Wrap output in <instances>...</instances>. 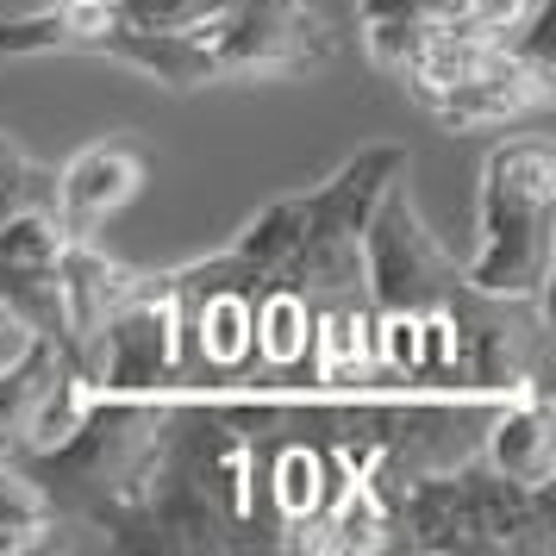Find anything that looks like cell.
I'll return each instance as SVG.
<instances>
[{
    "label": "cell",
    "instance_id": "6da1fadb",
    "mask_svg": "<svg viewBox=\"0 0 556 556\" xmlns=\"http://www.w3.org/2000/svg\"><path fill=\"white\" fill-rule=\"evenodd\" d=\"M363 288L376 381L513 394L551 369L544 294H481L419 213L406 169L376 194L363 226Z\"/></svg>",
    "mask_w": 556,
    "mask_h": 556
},
{
    "label": "cell",
    "instance_id": "7a4b0ae2",
    "mask_svg": "<svg viewBox=\"0 0 556 556\" xmlns=\"http://www.w3.org/2000/svg\"><path fill=\"white\" fill-rule=\"evenodd\" d=\"M263 406L256 381L169 388V426L138 501L113 519L106 551L156 556H269L288 531L263 501Z\"/></svg>",
    "mask_w": 556,
    "mask_h": 556
},
{
    "label": "cell",
    "instance_id": "3957f363",
    "mask_svg": "<svg viewBox=\"0 0 556 556\" xmlns=\"http://www.w3.org/2000/svg\"><path fill=\"white\" fill-rule=\"evenodd\" d=\"M401 169H413L406 144H369L351 163H338L326 181L294 188V194L269 201L263 213H251L226 251L169 263L156 276L176 294V306H188L194 294H213V288L244 294L251 306L263 294H294V301L313 306V319L331 313V306H363L369 301V288H363V226H369L376 194Z\"/></svg>",
    "mask_w": 556,
    "mask_h": 556
},
{
    "label": "cell",
    "instance_id": "277c9868",
    "mask_svg": "<svg viewBox=\"0 0 556 556\" xmlns=\"http://www.w3.org/2000/svg\"><path fill=\"white\" fill-rule=\"evenodd\" d=\"M88 56L126 63L138 76L163 81L169 94H194L219 81L326 70L338 56V38H331L326 13L306 0H231L188 31H101Z\"/></svg>",
    "mask_w": 556,
    "mask_h": 556
},
{
    "label": "cell",
    "instance_id": "5b68a950",
    "mask_svg": "<svg viewBox=\"0 0 556 556\" xmlns=\"http://www.w3.org/2000/svg\"><path fill=\"white\" fill-rule=\"evenodd\" d=\"M394 544L426 556H551L556 551V506L551 488H519L494 463L463 456L451 469L413 476L388 494Z\"/></svg>",
    "mask_w": 556,
    "mask_h": 556
},
{
    "label": "cell",
    "instance_id": "8992f818",
    "mask_svg": "<svg viewBox=\"0 0 556 556\" xmlns=\"http://www.w3.org/2000/svg\"><path fill=\"white\" fill-rule=\"evenodd\" d=\"M476 256L463 276L481 294H551L556 244V151L544 138H506L481 163Z\"/></svg>",
    "mask_w": 556,
    "mask_h": 556
},
{
    "label": "cell",
    "instance_id": "52a82bcc",
    "mask_svg": "<svg viewBox=\"0 0 556 556\" xmlns=\"http://www.w3.org/2000/svg\"><path fill=\"white\" fill-rule=\"evenodd\" d=\"M70 244H76V231L56 206V169L38 163L0 126V306L20 313L63 356H70V313H63V256H70Z\"/></svg>",
    "mask_w": 556,
    "mask_h": 556
},
{
    "label": "cell",
    "instance_id": "ba28073f",
    "mask_svg": "<svg viewBox=\"0 0 556 556\" xmlns=\"http://www.w3.org/2000/svg\"><path fill=\"white\" fill-rule=\"evenodd\" d=\"M444 131H481V126H531L556 106V81L544 63V38H488L444 88L419 101Z\"/></svg>",
    "mask_w": 556,
    "mask_h": 556
},
{
    "label": "cell",
    "instance_id": "9c48e42d",
    "mask_svg": "<svg viewBox=\"0 0 556 556\" xmlns=\"http://www.w3.org/2000/svg\"><path fill=\"white\" fill-rule=\"evenodd\" d=\"M138 188H144V144L131 131H106L56 169V206L76 238H94Z\"/></svg>",
    "mask_w": 556,
    "mask_h": 556
},
{
    "label": "cell",
    "instance_id": "30bf717a",
    "mask_svg": "<svg viewBox=\"0 0 556 556\" xmlns=\"http://www.w3.org/2000/svg\"><path fill=\"white\" fill-rule=\"evenodd\" d=\"M481 463H494L519 488H551L556 481V413L544 381H526L494 406V419L481 431Z\"/></svg>",
    "mask_w": 556,
    "mask_h": 556
},
{
    "label": "cell",
    "instance_id": "8fae6325",
    "mask_svg": "<svg viewBox=\"0 0 556 556\" xmlns=\"http://www.w3.org/2000/svg\"><path fill=\"white\" fill-rule=\"evenodd\" d=\"M538 13V0H356V26L401 20V26L463 31V38H513Z\"/></svg>",
    "mask_w": 556,
    "mask_h": 556
},
{
    "label": "cell",
    "instance_id": "7c38bea8",
    "mask_svg": "<svg viewBox=\"0 0 556 556\" xmlns=\"http://www.w3.org/2000/svg\"><path fill=\"white\" fill-rule=\"evenodd\" d=\"M56 506L45 501V488L20 469V463H0V556H26L56 544Z\"/></svg>",
    "mask_w": 556,
    "mask_h": 556
}]
</instances>
